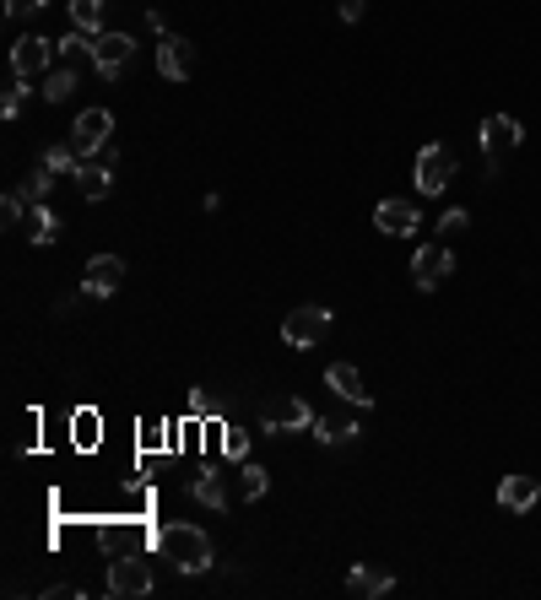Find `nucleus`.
<instances>
[{
  "label": "nucleus",
  "mask_w": 541,
  "mask_h": 600,
  "mask_svg": "<svg viewBox=\"0 0 541 600\" xmlns=\"http://www.w3.org/2000/svg\"><path fill=\"white\" fill-rule=\"evenodd\" d=\"M395 590V579H390V573L385 568H352L347 573V595H358V600H379V595H390Z\"/></svg>",
  "instance_id": "f3484780"
},
{
  "label": "nucleus",
  "mask_w": 541,
  "mask_h": 600,
  "mask_svg": "<svg viewBox=\"0 0 541 600\" xmlns=\"http://www.w3.org/2000/svg\"><path fill=\"white\" fill-rule=\"evenodd\" d=\"M157 71L168 76V82H190L195 76V44L184 33H157Z\"/></svg>",
  "instance_id": "423d86ee"
},
{
  "label": "nucleus",
  "mask_w": 541,
  "mask_h": 600,
  "mask_svg": "<svg viewBox=\"0 0 541 600\" xmlns=\"http://www.w3.org/2000/svg\"><path fill=\"white\" fill-rule=\"evenodd\" d=\"M33 11H44V0H6V17H33Z\"/></svg>",
  "instance_id": "2f4dec72"
},
{
  "label": "nucleus",
  "mask_w": 541,
  "mask_h": 600,
  "mask_svg": "<svg viewBox=\"0 0 541 600\" xmlns=\"http://www.w3.org/2000/svg\"><path fill=\"white\" fill-rule=\"evenodd\" d=\"M325 384H331V395L352 400V406H368V400H374V395L363 390V373L352 368V363H331V368H325Z\"/></svg>",
  "instance_id": "dca6fc26"
},
{
  "label": "nucleus",
  "mask_w": 541,
  "mask_h": 600,
  "mask_svg": "<svg viewBox=\"0 0 541 600\" xmlns=\"http://www.w3.org/2000/svg\"><path fill=\"white\" fill-rule=\"evenodd\" d=\"M374 222H379V233H390V238H412L422 228V211L412 206V200H379Z\"/></svg>",
  "instance_id": "ddd939ff"
},
{
  "label": "nucleus",
  "mask_w": 541,
  "mask_h": 600,
  "mask_svg": "<svg viewBox=\"0 0 541 600\" xmlns=\"http://www.w3.org/2000/svg\"><path fill=\"white\" fill-rule=\"evenodd\" d=\"M49 190H55V168H49V163H38V168L28 173V179H22V195H28V200H44Z\"/></svg>",
  "instance_id": "393cba45"
},
{
  "label": "nucleus",
  "mask_w": 541,
  "mask_h": 600,
  "mask_svg": "<svg viewBox=\"0 0 541 600\" xmlns=\"http://www.w3.org/2000/svg\"><path fill=\"white\" fill-rule=\"evenodd\" d=\"M331 325H336V314L325 309V303H298V309L282 319V341L293 346V352H314V346L331 336Z\"/></svg>",
  "instance_id": "7ed1b4c3"
},
{
  "label": "nucleus",
  "mask_w": 541,
  "mask_h": 600,
  "mask_svg": "<svg viewBox=\"0 0 541 600\" xmlns=\"http://www.w3.org/2000/svg\"><path fill=\"white\" fill-rule=\"evenodd\" d=\"M28 238L33 244H55L60 238V217L44 206V200H33V222H28Z\"/></svg>",
  "instance_id": "aec40b11"
},
{
  "label": "nucleus",
  "mask_w": 541,
  "mask_h": 600,
  "mask_svg": "<svg viewBox=\"0 0 541 600\" xmlns=\"http://www.w3.org/2000/svg\"><path fill=\"white\" fill-rule=\"evenodd\" d=\"M525 141V130H520V119L514 114H487L482 119V163H487V173H498L509 163V152Z\"/></svg>",
  "instance_id": "20e7f679"
},
{
  "label": "nucleus",
  "mask_w": 541,
  "mask_h": 600,
  "mask_svg": "<svg viewBox=\"0 0 541 600\" xmlns=\"http://www.w3.org/2000/svg\"><path fill=\"white\" fill-rule=\"evenodd\" d=\"M157 546L179 573H206L211 568V541L195 525H157Z\"/></svg>",
  "instance_id": "f257e3e1"
},
{
  "label": "nucleus",
  "mask_w": 541,
  "mask_h": 600,
  "mask_svg": "<svg viewBox=\"0 0 541 600\" xmlns=\"http://www.w3.org/2000/svg\"><path fill=\"white\" fill-rule=\"evenodd\" d=\"M71 179H76V195L82 200H109L114 195V168L98 163V157H82V168H76Z\"/></svg>",
  "instance_id": "4468645a"
},
{
  "label": "nucleus",
  "mask_w": 541,
  "mask_h": 600,
  "mask_svg": "<svg viewBox=\"0 0 541 600\" xmlns=\"http://www.w3.org/2000/svg\"><path fill=\"white\" fill-rule=\"evenodd\" d=\"M536 498H541V482H536V476H504V482H498V503H504L509 514L536 509Z\"/></svg>",
  "instance_id": "2eb2a0df"
},
{
  "label": "nucleus",
  "mask_w": 541,
  "mask_h": 600,
  "mask_svg": "<svg viewBox=\"0 0 541 600\" xmlns=\"http://www.w3.org/2000/svg\"><path fill=\"white\" fill-rule=\"evenodd\" d=\"M28 206H33V200L22 195V190H6V200H0V211H6V217H0V222H6V228H17V222L28 217Z\"/></svg>",
  "instance_id": "bb28decb"
},
{
  "label": "nucleus",
  "mask_w": 541,
  "mask_h": 600,
  "mask_svg": "<svg viewBox=\"0 0 541 600\" xmlns=\"http://www.w3.org/2000/svg\"><path fill=\"white\" fill-rule=\"evenodd\" d=\"M341 22H363V11H368V0H341Z\"/></svg>",
  "instance_id": "473e14b6"
},
{
  "label": "nucleus",
  "mask_w": 541,
  "mask_h": 600,
  "mask_svg": "<svg viewBox=\"0 0 541 600\" xmlns=\"http://www.w3.org/2000/svg\"><path fill=\"white\" fill-rule=\"evenodd\" d=\"M71 428H76V444H82V449L98 444V417H92V411H82V417H76Z\"/></svg>",
  "instance_id": "7c9ffc66"
},
{
  "label": "nucleus",
  "mask_w": 541,
  "mask_h": 600,
  "mask_svg": "<svg viewBox=\"0 0 541 600\" xmlns=\"http://www.w3.org/2000/svg\"><path fill=\"white\" fill-rule=\"evenodd\" d=\"M71 28L103 33V0H71Z\"/></svg>",
  "instance_id": "412c9836"
},
{
  "label": "nucleus",
  "mask_w": 541,
  "mask_h": 600,
  "mask_svg": "<svg viewBox=\"0 0 541 600\" xmlns=\"http://www.w3.org/2000/svg\"><path fill=\"white\" fill-rule=\"evenodd\" d=\"M109 141H114V114H109V109H82V114H76L71 146H76L82 157H98Z\"/></svg>",
  "instance_id": "1a4fd4ad"
},
{
  "label": "nucleus",
  "mask_w": 541,
  "mask_h": 600,
  "mask_svg": "<svg viewBox=\"0 0 541 600\" xmlns=\"http://www.w3.org/2000/svg\"><path fill=\"white\" fill-rule=\"evenodd\" d=\"M466 228H471V217H466V211H460V206H450V211H444V217H439V238H444V244H455V238L466 233Z\"/></svg>",
  "instance_id": "a878e982"
},
{
  "label": "nucleus",
  "mask_w": 541,
  "mask_h": 600,
  "mask_svg": "<svg viewBox=\"0 0 541 600\" xmlns=\"http://www.w3.org/2000/svg\"><path fill=\"white\" fill-rule=\"evenodd\" d=\"M71 92H76V71H71V65H55V71L44 76V98L49 103H65Z\"/></svg>",
  "instance_id": "4be33fe9"
},
{
  "label": "nucleus",
  "mask_w": 541,
  "mask_h": 600,
  "mask_svg": "<svg viewBox=\"0 0 541 600\" xmlns=\"http://www.w3.org/2000/svg\"><path fill=\"white\" fill-rule=\"evenodd\" d=\"M255 422H260V433H266V438H282V433L314 428V411H309V400H303V395H266V400H260V411H255Z\"/></svg>",
  "instance_id": "f03ea898"
},
{
  "label": "nucleus",
  "mask_w": 541,
  "mask_h": 600,
  "mask_svg": "<svg viewBox=\"0 0 541 600\" xmlns=\"http://www.w3.org/2000/svg\"><path fill=\"white\" fill-rule=\"evenodd\" d=\"M190 411H195V417H222V395H211V390H190Z\"/></svg>",
  "instance_id": "cd10ccee"
},
{
  "label": "nucleus",
  "mask_w": 541,
  "mask_h": 600,
  "mask_svg": "<svg viewBox=\"0 0 541 600\" xmlns=\"http://www.w3.org/2000/svg\"><path fill=\"white\" fill-rule=\"evenodd\" d=\"M87 55H92V65H98V76H120L125 65L136 60V38L130 33H92Z\"/></svg>",
  "instance_id": "6e6552de"
},
{
  "label": "nucleus",
  "mask_w": 541,
  "mask_h": 600,
  "mask_svg": "<svg viewBox=\"0 0 541 600\" xmlns=\"http://www.w3.org/2000/svg\"><path fill=\"white\" fill-rule=\"evenodd\" d=\"M450 271H455V255H450V244H422L417 255H412V282L422 287V292H433V287H444L450 282Z\"/></svg>",
  "instance_id": "9d476101"
},
{
  "label": "nucleus",
  "mask_w": 541,
  "mask_h": 600,
  "mask_svg": "<svg viewBox=\"0 0 541 600\" xmlns=\"http://www.w3.org/2000/svg\"><path fill=\"white\" fill-rule=\"evenodd\" d=\"M228 438H222V449H228V460H249V433L244 428H222Z\"/></svg>",
  "instance_id": "c756f323"
},
{
  "label": "nucleus",
  "mask_w": 541,
  "mask_h": 600,
  "mask_svg": "<svg viewBox=\"0 0 541 600\" xmlns=\"http://www.w3.org/2000/svg\"><path fill=\"white\" fill-rule=\"evenodd\" d=\"M412 179H417L422 195H444L450 179H455V152L450 146H422L417 163H412Z\"/></svg>",
  "instance_id": "39448f33"
},
{
  "label": "nucleus",
  "mask_w": 541,
  "mask_h": 600,
  "mask_svg": "<svg viewBox=\"0 0 541 600\" xmlns=\"http://www.w3.org/2000/svg\"><path fill=\"white\" fill-rule=\"evenodd\" d=\"M239 482H244V498H266V492H271V476H266V465H255V460H244Z\"/></svg>",
  "instance_id": "b1692460"
},
{
  "label": "nucleus",
  "mask_w": 541,
  "mask_h": 600,
  "mask_svg": "<svg viewBox=\"0 0 541 600\" xmlns=\"http://www.w3.org/2000/svg\"><path fill=\"white\" fill-rule=\"evenodd\" d=\"M190 498L206 503V509H228V482H222L217 471H201V476L190 482Z\"/></svg>",
  "instance_id": "6ab92c4d"
},
{
  "label": "nucleus",
  "mask_w": 541,
  "mask_h": 600,
  "mask_svg": "<svg viewBox=\"0 0 541 600\" xmlns=\"http://www.w3.org/2000/svg\"><path fill=\"white\" fill-rule=\"evenodd\" d=\"M109 595H152V563L141 552H120L109 563Z\"/></svg>",
  "instance_id": "0eeeda50"
},
{
  "label": "nucleus",
  "mask_w": 541,
  "mask_h": 600,
  "mask_svg": "<svg viewBox=\"0 0 541 600\" xmlns=\"http://www.w3.org/2000/svg\"><path fill=\"white\" fill-rule=\"evenodd\" d=\"M120 282H125V260L120 255H92L87 276H82V298H109V292H120Z\"/></svg>",
  "instance_id": "f8f14e48"
},
{
  "label": "nucleus",
  "mask_w": 541,
  "mask_h": 600,
  "mask_svg": "<svg viewBox=\"0 0 541 600\" xmlns=\"http://www.w3.org/2000/svg\"><path fill=\"white\" fill-rule=\"evenodd\" d=\"M44 163L55 173H76V168H82V152H76L71 141H55V146H44Z\"/></svg>",
  "instance_id": "5701e85b"
},
{
  "label": "nucleus",
  "mask_w": 541,
  "mask_h": 600,
  "mask_svg": "<svg viewBox=\"0 0 541 600\" xmlns=\"http://www.w3.org/2000/svg\"><path fill=\"white\" fill-rule=\"evenodd\" d=\"M22 103H28V82L6 87V98H0V119H17V114H22Z\"/></svg>",
  "instance_id": "c85d7f7f"
},
{
  "label": "nucleus",
  "mask_w": 541,
  "mask_h": 600,
  "mask_svg": "<svg viewBox=\"0 0 541 600\" xmlns=\"http://www.w3.org/2000/svg\"><path fill=\"white\" fill-rule=\"evenodd\" d=\"M49 60H55V38H17V44H11V71H17V82L44 76Z\"/></svg>",
  "instance_id": "9b49d317"
},
{
  "label": "nucleus",
  "mask_w": 541,
  "mask_h": 600,
  "mask_svg": "<svg viewBox=\"0 0 541 600\" xmlns=\"http://www.w3.org/2000/svg\"><path fill=\"white\" fill-rule=\"evenodd\" d=\"M358 433H363L358 422H352V417H336V411H331V417H314V438H320L325 449H336V444H352V438H358Z\"/></svg>",
  "instance_id": "a211bd4d"
}]
</instances>
